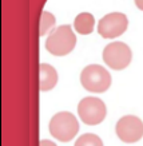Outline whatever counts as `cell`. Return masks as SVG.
I'll list each match as a JSON object with an SVG mask.
<instances>
[{"instance_id": "1", "label": "cell", "mask_w": 143, "mask_h": 146, "mask_svg": "<svg viewBox=\"0 0 143 146\" xmlns=\"http://www.w3.org/2000/svg\"><path fill=\"white\" fill-rule=\"evenodd\" d=\"M76 36L72 28L67 24L51 31L45 40V50L55 56H64L75 48Z\"/></svg>"}, {"instance_id": "2", "label": "cell", "mask_w": 143, "mask_h": 146, "mask_svg": "<svg viewBox=\"0 0 143 146\" xmlns=\"http://www.w3.org/2000/svg\"><path fill=\"white\" fill-rule=\"evenodd\" d=\"M80 83L90 93H104L111 86V74L100 64H90L80 72Z\"/></svg>"}, {"instance_id": "3", "label": "cell", "mask_w": 143, "mask_h": 146, "mask_svg": "<svg viewBox=\"0 0 143 146\" xmlns=\"http://www.w3.org/2000/svg\"><path fill=\"white\" fill-rule=\"evenodd\" d=\"M49 134L54 138H56L60 142H68L74 139L78 131H79V123L75 115L68 113V111H62L55 114L48 125Z\"/></svg>"}, {"instance_id": "4", "label": "cell", "mask_w": 143, "mask_h": 146, "mask_svg": "<svg viewBox=\"0 0 143 146\" xmlns=\"http://www.w3.org/2000/svg\"><path fill=\"white\" fill-rule=\"evenodd\" d=\"M78 114L83 123L94 126V125L102 123L104 121L107 115V107L104 102L99 98L86 97L78 105Z\"/></svg>"}, {"instance_id": "5", "label": "cell", "mask_w": 143, "mask_h": 146, "mask_svg": "<svg viewBox=\"0 0 143 146\" xmlns=\"http://www.w3.org/2000/svg\"><path fill=\"white\" fill-rule=\"evenodd\" d=\"M103 62L112 70H123L131 63L132 52L123 42H112L103 50Z\"/></svg>"}, {"instance_id": "6", "label": "cell", "mask_w": 143, "mask_h": 146, "mask_svg": "<svg viewBox=\"0 0 143 146\" xmlns=\"http://www.w3.org/2000/svg\"><path fill=\"white\" fill-rule=\"evenodd\" d=\"M129 27V19L122 12H111L98 22V34L106 39H114L125 34Z\"/></svg>"}, {"instance_id": "7", "label": "cell", "mask_w": 143, "mask_h": 146, "mask_svg": "<svg viewBox=\"0 0 143 146\" xmlns=\"http://www.w3.org/2000/svg\"><path fill=\"white\" fill-rule=\"evenodd\" d=\"M115 133L121 141L135 143L143 137V122L136 115H125L116 122Z\"/></svg>"}, {"instance_id": "8", "label": "cell", "mask_w": 143, "mask_h": 146, "mask_svg": "<svg viewBox=\"0 0 143 146\" xmlns=\"http://www.w3.org/2000/svg\"><path fill=\"white\" fill-rule=\"evenodd\" d=\"M39 72H40V91H49L52 90L58 83V72L51 64L42 63L39 66Z\"/></svg>"}, {"instance_id": "9", "label": "cell", "mask_w": 143, "mask_h": 146, "mask_svg": "<svg viewBox=\"0 0 143 146\" xmlns=\"http://www.w3.org/2000/svg\"><path fill=\"white\" fill-rule=\"evenodd\" d=\"M74 28L80 35H88L95 28V18L90 12H82L74 20Z\"/></svg>"}, {"instance_id": "10", "label": "cell", "mask_w": 143, "mask_h": 146, "mask_svg": "<svg viewBox=\"0 0 143 146\" xmlns=\"http://www.w3.org/2000/svg\"><path fill=\"white\" fill-rule=\"evenodd\" d=\"M56 23V18L48 11H43L40 15V22H39V35L43 36L45 34H48L49 30L55 26Z\"/></svg>"}, {"instance_id": "11", "label": "cell", "mask_w": 143, "mask_h": 146, "mask_svg": "<svg viewBox=\"0 0 143 146\" xmlns=\"http://www.w3.org/2000/svg\"><path fill=\"white\" fill-rule=\"evenodd\" d=\"M74 146H103V142L96 134L86 133L76 139Z\"/></svg>"}, {"instance_id": "12", "label": "cell", "mask_w": 143, "mask_h": 146, "mask_svg": "<svg viewBox=\"0 0 143 146\" xmlns=\"http://www.w3.org/2000/svg\"><path fill=\"white\" fill-rule=\"evenodd\" d=\"M40 146H56V143H54V142L49 141V139H42Z\"/></svg>"}, {"instance_id": "13", "label": "cell", "mask_w": 143, "mask_h": 146, "mask_svg": "<svg viewBox=\"0 0 143 146\" xmlns=\"http://www.w3.org/2000/svg\"><path fill=\"white\" fill-rule=\"evenodd\" d=\"M134 1H135V5H136L140 11H143V0H134Z\"/></svg>"}]
</instances>
